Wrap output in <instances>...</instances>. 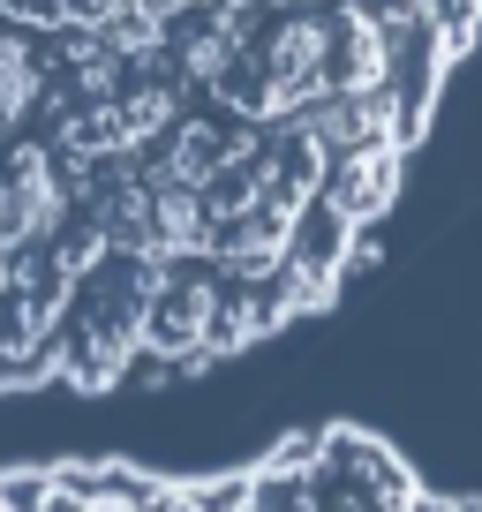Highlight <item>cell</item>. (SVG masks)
Here are the masks:
<instances>
[{
	"instance_id": "cell-1",
	"label": "cell",
	"mask_w": 482,
	"mask_h": 512,
	"mask_svg": "<svg viewBox=\"0 0 482 512\" xmlns=\"http://www.w3.org/2000/svg\"><path fill=\"white\" fill-rule=\"evenodd\" d=\"M482 0H0V400L196 377L377 241Z\"/></svg>"
},
{
	"instance_id": "cell-2",
	"label": "cell",
	"mask_w": 482,
	"mask_h": 512,
	"mask_svg": "<svg viewBox=\"0 0 482 512\" xmlns=\"http://www.w3.org/2000/svg\"><path fill=\"white\" fill-rule=\"evenodd\" d=\"M0 512H475L362 430H309L234 467H0Z\"/></svg>"
}]
</instances>
